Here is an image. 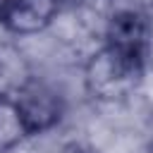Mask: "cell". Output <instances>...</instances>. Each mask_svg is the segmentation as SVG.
<instances>
[{
	"mask_svg": "<svg viewBox=\"0 0 153 153\" xmlns=\"http://www.w3.org/2000/svg\"><path fill=\"white\" fill-rule=\"evenodd\" d=\"M146 60L141 55H131L124 50H117L112 45H105L96 50L84 69V84L91 98L115 103L131 96L146 72Z\"/></svg>",
	"mask_w": 153,
	"mask_h": 153,
	"instance_id": "cell-1",
	"label": "cell"
},
{
	"mask_svg": "<svg viewBox=\"0 0 153 153\" xmlns=\"http://www.w3.org/2000/svg\"><path fill=\"white\" fill-rule=\"evenodd\" d=\"M19 117L24 122L26 136H38L50 131L53 127L60 124L62 115H65V103L62 98L45 84L29 79L14 96H12Z\"/></svg>",
	"mask_w": 153,
	"mask_h": 153,
	"instance_id": "cell-2",
	"label": "cell"
},
{
	"mask_svg": "<svg viewBox=\"0 0 153 153\" xmlns=\"http://www.w3.org/2000/svg\"><path fill=\"white\" fill-rule=\"evenodd\" d=\"M60 7V0H10L0 7V26L12 36H36L57 19Z\"/></svg>",
	"mask_w": 153,
	"mask_h": 153,
	"instance_id": "cell-3",
	"label": "cell"
},
{
	"mask_svg": "<svg viewBox=\"0 0 153 153\" xmlns=\"http://www.w3.org/2000/svg\"><path fill=\"white\" fill-rule=\"evenodd\" d=\"M151 36H153V26L148 17L139 10H117L105 26V45L141 57H148Z\"/></svg>",
	"mask_w": 153,
	"mask_h": 153,
	"instance_id": "cell-4",
	"label": "cell"
},
{
	"mask_svg": "<svg viewBox=\"0 0 153 153\" xmlns=\"http://www.w3.org/2000/svg\"><path fill=\"white\" fill-rule=\"evenodd\" d=\"M24 139L29 136L12 96H0V153H7Z\"/></svg>",
	"mask_w": 153,
	"mask_h": 153,
	"instance_id": "cell-5",
	"label": "cell"
},
{
	"mask_svg": "<svg viewBox=\"0 0 153 153\" xmlns=\"http://www.w3.org/2000/svg\"><path fill=\"white\" fill-rule=\"evenodd\" d=\"M7 48H0V96H14L31 76L22 65V55L14 50L5 55Z\"/></svg>",
	"mask_w": 153,
	"mask_h": 153,
	"instance_id": "cell-6",
	"label": "cell"
},
{
	"mask_svg": "<svg viewBox=\"0 0 153 153\" xmlns=\"http://www.w3.org/2000/svg\"><path fill=\"white\" fill-rule=\"evenodd\" d=\"M5 2H10V0H0V7H2V5H5Z\"/></svg>",
	"mask_w": 153,
	"mask_h": 153,
	"instance_id": "cell-7",
	"label": "cell"
},
{
	"mask_svg": "<svg viewBox=\"0 0 153 153\" xmlns=\"http://www.w3.org/2000/svg\"><path fill=\"white\" fill-rule=\"evenodd\" d=\"M79 153H96V151H79Z\"/></svg>",
	"mask_w": 153,
	"mask_h": 153,
	"instance_id": "cell-8",
	"label": "cell"
},
{
	"mask_svg": "<svg viewBox=\"0 0 153 153\" xmlns=\"http://www.w3.org/2000/svg\"><path fill=\"white\" fill-rule=\"evenodd\" d=\"M60 2H76V0H60Z\"/></svg>",
	"mask_w": 153,
	"mask_h": 153,
	"instance_id": "cell-9",
	"label": "cell"
}]
</instances>
